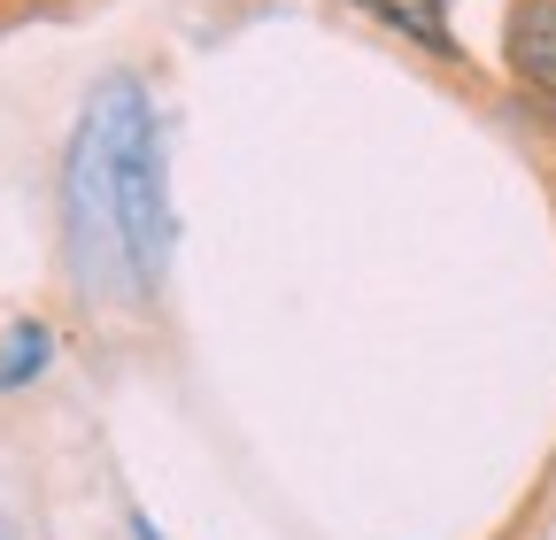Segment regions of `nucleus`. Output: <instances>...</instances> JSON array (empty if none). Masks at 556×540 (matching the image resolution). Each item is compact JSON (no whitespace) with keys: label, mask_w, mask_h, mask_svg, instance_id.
Wrapping results in <instances>:
<instances>
[{"label":"nucleus","mask_w":556,"mask_h":540,"mask_svg":"<svg viewBox=\"0 0 556 540\" xmlns=\"http://www.w3.org/2000/svg\"><path fill=\"white\" fill-rule=\"evenodd\" d=\"M54 224L70 294L93 317L155 309L178 262V201H170V131L155 86L139 70H101L62 131Z\"/></svg>","instance_id":"1"},{"label":"nucleus","mask_w":556,"mask_h":540,"mask_svg":"<svg viewBox=\"0 0 556 540\" xmlns=\"http://www.w3.org/2000/svg\"><path fill=\"white\" fill-rule=\"evenodd\" d=\"M495 54H503V86L526 108L556 116V0H510Z\"/></svg>","instance_id":"2"},{"label":"nucleus","mask_w":556,"mask_h":540,"mask_svg":"<svg viewBox=\"0 0 556 540\" xmlns=\"http://www.w3.org/2000/svg\"><path fill=\"white\" fill-rule=\"evenodd\" d=\"M340 9H356L371 31L402 39L409 54L441 62L448 78H471V47H464V31H456V0H340Z\"/></svg>","instance_id":"3"},{"label":"nucleus","mask_w":556,"mask_h":540,"mask_svg":"<svg viewBox=\"0 0 556 540\" xmlns=\"http://www.w3.org/2000/svg\"><path fill=\"white\" fill-rule=\"evenodd\" d=\"M62 356V332L47 317H9L0 324V394H31Z\"/></svg>","instance_id":"4"},{"label":"nucleus","mask_w":556,"mask_h":540,"mask_svg":"<svg viewBox=\"0 0 556 540\" xmlns=\"http://www.w3.org/2000/svg\"><path fill=\"white\" fill-rule=\"evenodd\" d=\"M124 532H131V540H163V525H155L148 510H124Z\"/></svg>","instance_id":"5"},{"label":"nucleus","mask_w":556,"mask_h":540,"mask_svg":"<svg viewBox=\"0 0 556 540\" xmlns=\"http://www.w3.org/2000/svg\"><path fill=\"white\" fill-rule=\"evenodd\" d=\"M24 9H86V0H24Z\"/></svg>","instance_id":"6"}]
</instances>
